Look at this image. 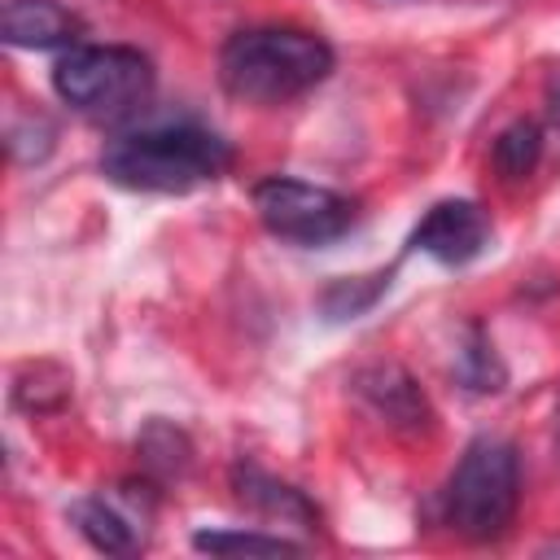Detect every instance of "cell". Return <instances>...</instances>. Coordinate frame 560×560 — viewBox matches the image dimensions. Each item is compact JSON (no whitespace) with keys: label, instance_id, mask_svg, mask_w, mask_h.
<instances>
[{"label":"cell","instance_id":"277c9868","mask_svg":"<svg viewBox=\"0 0 560 560\" xmlns=\"http://www.w3.org/2000/svg\"><path fill=\"white\" fill-rule=\"evenodd\" d=\"M52 88L79 114L118 118V114H131L149 96L153 66L144 52L122 48V44H74L52 66Z\"/></svg>","mask_w":560,"mask_h":560},{"label":"cell","instance_id":"7a4b0ae2","mask_svg":"<svg viewBox=\"0 0 560 560\" xmlns=\"http://www.w3.org/2000/svg\"><path fill=\"white\" fill-rule=\"evenodd\" d=\"M228 166V140L192 122L122 131L101 153V175L131 192H192L219 179Z\"/></svg>","mask_w":560,"mask_h":560},{"label":"cell","instance_id":"2e32d148","mask_svg":"<svg viewBox=\"0 0 560 560\" xmlns=\"http://www.w3.org/2000/svg\"><path fill=\"white\" fill-rule=\"evenodd\" d=\"M57 144V127L44 114H22L9 127V158L18 166H39Z\"/></svg>","mask_w":560,"mask_h":560},{"label":"cell","instance_id":"7c38bea8","mask_svg":"<svg viewBox=\"0 0 560 560\" xmlns=\"http://www.w3.org/2000/svg\"><path fill=\"white\" fill-rule=\"evenodd\" d=\"M538 158H542V127H538L534 118H516V122H508V127L494 136L490 162H494V171H499L503 184L529 179L534 166H538Z\"/></svg>","mask_w":560,"mask_h":560},{"label":"cell","instance_id":"8fae6325","mask_svg":"<svg viewBox=\"0 0 560 560\" xmlns=\"http://www.w3.org/2000/svg\"><path fill=\"white\" fill-rule=\"evenodd\" d=\"M136 455H140V468L149 472V481L158 486H171V481H184L188 468H192V442L179 424L153 416L140 438H136Z\"/></svg>","mask_w":560,"mask_h":560},{"label":"cell","instance_id":"5b68a950","mask_svg":"<svg viewBox=\"0 0 560 560\" xmlns=\"http://www.w3.org/2000/svg\"><path fill=\"white\" fill-rule=\"evenodd\" d=\"M254 210L271 236L293 241V245L337 241L359 219V206L346 192L324 188V184H306V179H289V175L258 179L254 184Z\"/></svg>","mask_w":560,"mask_h":560},{"label":"cell","instance_id":"9a60e30c","mask_svg":"<svg viewBox=\"0 0 560 560\" xmlns=\"http://www.w3.org/2000/svg\"><path fill=\"white\" fill-rule=\"evenodd\" d=\"M455 376H459L464 389H472V394H494V389H503L508 368L499 363V354H494V346H490V337H486L481 328H468V337H464V346H459V354H455Z\"/></svg>","mask_w":560,"mask_h":560},{"label":"cell","instance_id":"8992f818","mask_svg":"<svg viewBox=\"0 0 560 560\" xmlns=\"http://www.w3.org/2000/svg\"><path fill=\"white\" fill-rule=\"evenodd\" d=\"M350 394L381 424H389L394 433L416 438V433H429L433 429V407H429L420 381L402 363H394V359H376V363L354 368L350 372Z\"/></svg>","mask_w":560,"mask_h":560},{"label":"cell","instance_id":"4fadbf2b","mask_svg":"<svg viewBox=\"0 0 560 560\" xmlns=\"http://www.w3.org/2000/svg\"><path fill=\"white\" fill-rule=\"evenodd\" d=\"M394 271H372V276H341L319 293V311L328 319H359L363 311L376 306V298L389 289Z\"/></svg>","mask_w":560,"mask_h":560},{"label":"cell","instance_id":"e0dca14e","mask_svg":"<svg viewBox=\"0 0 560 560\" xmlns=\"http://www.w3.org/2000/svg\"><path fill=\"white\" fill-rule=\"evenodd\" d=\"M48 372H52V363H35V368H26V372L18 376V385H13V398H18L22 407H31V411H57V407L70 398V376L57 368V376L44 381Z\"/></svg>","mask_w":560,"mask_h":560},{"label":"cell","instance_id":"3957f363","mask_svg":"<svg viewBox=\"0 0 560 560\" xmlns=\"http://www.w3.org/2000/svg\"><path fill=\"white\" fill-rule=\"evenodd\" d=\"M521 503V468L516 446L503 438H472L446 486V521L455 534L472 542H490L508 534Z\"/></svg>","mask_w":560,"mask_h":560},{"label":"cell","instance_id":"ba28073f","mask_svg":"<svg viewBox=\"0 0 560 560\" xmlns=\"http://www.w3.org/2000/svg\"><path fill=\"white\" fill-rule=\"evenodd\" d=\"M490 241V223L481 214L477 201L468 197H451V201H438L411 232V245L446 267H464L472 262Z\"/></svg>","mask_w":560,"mask_h":560},{"label":"cell","instance_id":"6da1fadb","mask_svg":"<svg viewBox=\"0 0 560 560\" xmlns=\"http://www.w3.org/2000/svg\"><path fill=\"white\" fill-rule=\"evenodd\" d=\"M332 74V44L302 26H249L219 48V83L249 105H284Z\"/></svg>","mask_w":560,"mask_h":560},{"label":"cell","instance_id":"52a82bcc","mask_svg":"<svg viewBox=\"0 0 560 560\" xmlns=\"http://www.w3.org/2000/svg\"><path fill=\"white\" fill-rule=\"evenodd\" d=\"M79 534L105 551V556H131L140 542H144V525L153 516V499L140 503L136 486H118L109 494H92V499H79L70 508Z\"/></svg>","mask_w":560,"mask_h":560},{"label":"cell","instance_id":"5bb4252c","mask_svg":"<svg viewBox=\"0 0 560 560\" xmlns=\"http://www.w3.org/2000/svg\"><path fill=\"white\" fill-rule=\"evenodd\" d=\"M192 547L210 551V556H298L302 551V542H293V538L254 534V529H197Z\"/></svg>","mask_w":560,"mask_h":560},{"label":"cell","instance_id":"9c48e42d","mask_svg":"<svg viewBox=\"0 0 560 560\" xmlns=\"http://www.w3.org/2000/svg\"><path fill=\"white\" fill-rule=\"evenodd\" d=\"M0 31L13 48H61L83 35V22L61 0H4Z\"/></svg>","mask_w":560,"mask_h":560},{"label":"cell","instance_id":"ac0fdd59","mask_svg":"<svg viewBox=\"0 0 560 560\" xmlns=\"http://www.w3.org/2000/svg\"><path fill=\"white\" fill-rule=\"evenodd\" d=\"M547 118L560 127V70H556L551 83H547Z\"/></svg>","mask_w":560,"mask_h":560},{"label":"cell","instance_id":"30bf717a","mask_svg":"<svg viewBox=\"0 0 560 560\" xmlns=\"http://www.w3.org/2000/svg\"><path fill=\"white\" fill-rule=\"evenodd\" d=\"M232 490L245 508H254L258 516L267 521H280V525H298V529H315V508L306 503L302 490L276 481L271 472H262L258 464H236L232 468Z\"/></svg>","mask_w":560,"mask_h":560}]
</instances>
